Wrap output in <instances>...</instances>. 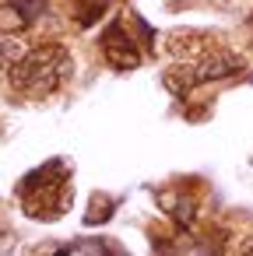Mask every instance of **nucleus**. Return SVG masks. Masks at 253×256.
Returning <instances> with one entry per match:
<instances>
[{
	"mask_svg": "<svg viewBox=\"0 0 253 256\" xmlns=\"http://www.w3.org/2000/svg\"><path fill=\"white\" fill-rule=\"evenodd\" d=\"M249 32H253V14H249Z\"/></svg>",
	"mask_w": 253,
	"mask_h": 256,
	"instance_id": "nucleus-14",
	"label": "nucleus"
},
{
	"mask_svg": "<svg viewBox=\"0 0 253 256\" xmlns=\"http://www.w3.org/2000/svg\"><path fill=\"white\" fill-rule=\"evenodd\" d=\"M81 256H130L120 242H113V238H85V242H78L74 246Z\"/></svg>",
	"mask_w": 253,
	"mask_h": 256,
	"instance_id": "nucleus-8",
	"label": "nucleus"
},
{
	"mask_svg": "<svg viewBox=\"0 0 253 256\" xmlns=\"http://www.w3.org/2000/svg\"><path fill=\"white\" fill-rule=\"evenodd\" d=\"M106 11H109V0H78V8H74V22H78L81 28H92Z\"/></svg>",
	"mask_w": 253,
	"mask_h": 256,
	"instance_id": "nucleus-9",
	"label": "nucleus"
},
{
	"mask_svg": "<svg viewBox=\"0 0 253 256\" xmlns=\"http://www.w3.org/2000/svg\"><path fill=\"white\" fill-rule=\"evenodd\" d=\"M158 204H162V210H165L179 228H193V221H197V200H193L190 193L165 190V193H158Z\"/></svg>",
	"mask_w": 253,
	"mask_h": 256,
	"instance_id": "nucleus-6",
	"label": "nucleus"
},
{
	"mask_svg": "<svg viewBox=\"0 0 253 256\" xmlns=\"http://www.w3.org/2000/svg\"><path fill=\"white\" fill-rule=\"evenodd\" d=\"M22 53H25L22 36H15V32H0V70H4V67H11V64H15Z\"/></svg>",
	"mask_w": 253,
	"mask_h": 256,
	"instance_id": "nucleus-10",
	"label": "nucleus"
},
{
	"mask_svg": "<svg viewBox=\"0 0 253 256\" xmlns=\"http://www.w3.org/2000/svg\"><path fill=\"white\" fill-rule=\"evenodd\" d=\"M165 50H169V56H176L179 64H190V60H197V56H204V53L211 50V36L179 28V32H169V36H165Z\"/></svg>",
	"mask_w": 253,
	"mask_h": 256,
	"instance_id": "nucleus-5",
	"label": "nucleus"
},
{
	"mask_svg": "<svg viewBox=\"0 0 253 256\" xmlns=\"http://www.w3.org/2000/svg\"><path fill=\"white\" fill-rule=\"evenodd\" d=\"M74 74V60L71 50L60 42H43L25 50L11 67H8V81L18 95L25 98H46L53 92H60Z\"/></svg>",
	"mask_w": 253,
	"mask_h": 256,
	"instance_id": "nucleus-1",
	"label": "nucleus"
},
{
	"mask_svg": "<svg viewBox=\"0 0 253 256\" xmlns=\"http://www.w3.org/2000/svg\"><path fill=\"white\" fill-rule=\"evenodd\" d=\"M113 210H116V200H113V196H106V193H95V196H92V204H88V210H85V224H88V228L106 224V221L113 218Z\"/></svg>",
	"mask_w": 253,
	"mask_h": 256,
	"instance_id": "nucleus-7",
	"label": "nucleus"
},
{
	"mask_svg": "<svg viewBox=\"0 0 253 256\" xmlns=\"http://www.w3.org/2000/svg\"><path fill=\"white\" fill-rule=\"evenodd\" d=\"M71 172L64 158H53L39 168H32L18 182V200L22 210L36 221H57L71 210Z\"/></svg>",
	"mask_w": 253,
	"mask_h": 256,
	"instance_id": "nucleus-2",
	"label": "nucleus"
},
{
	"mask_svg": "<svg viewBox=\"0 0 253 256\" xmlns=\"http://www.w3.org/2000/svg\"><path fill=\"white\" fill-rule=\"evenodd\" d=\"M246 70V60L239 53H225V50H207L204 56L190 60V78L193 84H211V81H225V78H235Z\"/></svg>",
	"mask_w": 253,
	"mask_h": 256,
	"instance_id": "nucleus-4",
	"label": "nucleus"
},
{
	"mask_svg": "<svg viewBox=\"0 0 253 256\" xmlns=\"http://www.w3.org/2000/svg\"><path fill=\"white\" fill-rule=\"evenodd\" d=\"M43 11H46V0H15L11 4V14H18V28H29Z\"/></svg>",
	"mask_w": 253,
	"mask_h": 256,
	"instance_id": "nucleus-11",
	"label": "nucleus"
},
{
	"mask_svg": "<svg viewBox=\"0 0 253 256\" xmlns=\"http://www.w3.org/2000/svg\"><path fill=\"white\" fill-rule=\"evenodd\" d=\"M239 256H253V235H246V238L239 242Z\"/></svg>",
	"mask_w": 253,
	"mask_h": 256,
	"instance_id": "nucleus-12",
	"label": "nucleus"
},
{
	"mask_svg": "<svg viewBox=\"0 0 253 256\" xmlns=\"http://www.w3.org/2000/svg\"><path fill=\"white\" fill-rule=\"evenodd\" d=\"M71 252H74V246H64V249H57L53 256H71Z\"/></svg>",
	"mask_w": 253,
	"mask_h": 256,
	"instance_id": "nucleus-13",
	"label": "nucleus"
},
{
	"mask_svg": "<svg viewBox=\"0 0 253 256\" xmlns=\"http://www.w3.org/2000/svg\"><path fill=\"white\" fill-rule=\"evenodd\" d=\"M99 50H102V56H106V64L113 70H134V67H141V46H137V39L127 32V25L120 18L106 25V32L99 39Z\"/></svg>",
	"mask_w": 253,
	"mask_h": 256,
	"instance_id": "nucleus-3",
	"label": "nucleus"
}]
</instances>
